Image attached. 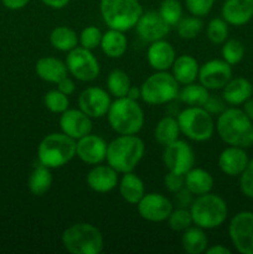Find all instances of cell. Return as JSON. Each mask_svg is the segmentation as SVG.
<instances>
[{
	"label": "cell",
	"instance_id": "obj_31",
	"mask_svg": "<svg viewBox=\"0 0 253 254\" xmlns=\"http://www.w3.org/2000/svg\"><path fill=\"white\" fill-rule=\"evenodd\" d=\"M180 127H179L178 119L171 116H166L159 121L156 124L155 130H154V136L156 141L161 145L166 146L173 141L178 140L179 134H180Z\"/></svg>",
	"mask_w": 253,
	"mask_h": 254
},
{
	"label": "cell",
	"instance_id": "obj_39",
	"mask_svg": "<svg viewBox=\"0 0 253 254\" xmlns=\"http://www.w3.org/2000/svg\"><path fill=\"white\" fill-rule=\"evenodd\" d=\"M206 35L212 44L222 45L228 37V24L221 17H215L208 22Z\"/></svg>",
	"mask_w": 253,
	"mask_h": 254
},
{
	"label": "cell",
	"instance_id": "obj_12",
	"mask_svg": "<svg viewBox=\"0 0 253 254\" xmlns=\"http://www.w3.org/2000/svg\"><path fill=\"white\" fill-rule=\"evenodd\" d=\"M163 160L169 171L185 175L195 165V151L188 141L178 139L165 146Z\"/></svg>",
	"mask_w": 253,
	"mask_h": 254
},
{
	"label": "cell",
	"instance_id": "obj_51",
	"mask_svg": "<svg viewBox=\"0 0 253 254\" xmlns=\"http://www.w3.org/2000/svg\"><path fill=\"white\" fill-rule=\"evenodd\" d=\"M242 106H243V112H245V113L247 114L248 118L253 122V97H251L248 101H246Z\"/></svg>",
	"mask_w": 253,
	"mask_h": 254
},
{
	"label": "cell",
	"instance_id": "obj_2",
	"mask_svg": "<svg viewBox=\"0 0 253 254\" xmlns=\"http://www.w3.org/2000/svg\"><path fill=\"white\" fill-rule=\"evenodd\" d=\"M145 153V145L136 134L119 135L107 146L106 160L118 174L130 173L138 166Z\"/></svg>",
	"mask_w": 253,
	"mask_h": 254
},
{
	"label": "cell",
	"instance_id": "obj_45",
	"mask_svg": "<svg viewBox=\"0 0 253 254\" xmlns=\"http://www.w3.org/2000/svg\"><path fill=\"white\" fill-rule=\"evenodd\" d=\"M203 108L210 114H221L226 109V102L223 98L210 94L206 103L203 104Z\"/></svg>",
	"mask_w": 253,
	"mask_h": 254
},
{
	"label": "cell",
	"instance_id": "obj_26",
	"mask_svg": "<svg viewBox=\"0 0 253 254\" xmlns=\"http://www.w3.org/2000/svg\"><path fill=\"white\" fill-rule=\"evenodd\" d=\"M119 193L124 201L130 205H136L145 195L143 180L133 171L123 174V178L119 181Z\"/></svg>",
	"mask_w": 253,
	"mask_h": 254
},
{
	"label": "cell",
	"instance_id": "obj_24",
	"mask_svg": "<svg viewBox=\"0 0 253 254\" xmlns=\"http://www.w3.org/2000/svg\"><path fill=\"white\" fill-rule=\"evenodd\" d=\"M36 73L42 81L50 82V83H59L62 78L67 76V66L64 62L56 57L45 56L37 60Z\"/></svg>",
	"mask_w": 253,
	"mask_h": 254
},
{
	"label": "cell",
	"instance_id": "obj_29",
	"mask_svg": "<svg viewBox=\"0 0 253 254\" xmlns=\"http://www.w3.org/2000/svg\"><path fill=\"white\" fill-rule=\"evenodd\" d=\"M181 246L184 251L189 254H201L205 253L208 247V240L203 228L198 226H190L188 230L183 232L181 237Z\"/></svg>",
	"mask_w": 253,
	"mask_h": 254
},
{
	"label": "cell",
	"instance_id": "obj_3",
	"mask_svg": "<svg viewBox=\"0 0 253 254\" xmlns=\"http://www.w3.org/2000/svg\"><path fill=\"white\" fill-rule=\"evenodd\" d=\"M107 118L109 126L119 135L138 134L144 126V112L140 104L128 97L112 102Z\"/></svg>",
	"mask_w": 253,
	"mask_h": 254
},
{
	"label": "cell",
	"instance_id": "obj_43",
	"mask_svg": "<svg viewBox=\"0 0 253 254\" xmlns=\"http://www.w3.org/2000/svg\"><path fill=\"white\" fill-rule=\"evenodd\" d=\"M240 189L246 197L253 200V159L248 161L246 169L240 175Z\"/></svg>",
	"mask_w": 253,
	"mask_h": 254
},
{
	"label": "cell",
	"instance_id": "obj_32",
	"mask_svg": "<svg viewBox=\"0 0 253 254\" xmlns=\"http://www.w3.org/2000/svg\"><path fill=\"white\" fill-rule=\"evenodd\" d=\"M50 42L54 49L62 52H68L78 45V35L71 27L57 26L50 34Z\"/></svg>",
	"mask_w": 253,
	"mask_h": 254
},
{
	"label": "cell",
	"instance_id": "obj_20",
	"mask_svg": "<svg viewBox=\"0 0 253 254\" xmlns=\"http://www.w3.org/2000/svg\"><path fill=\"white\" fill-rule=\"evenodd\" d=\"M221 14L228 25H246L253 17V0H226L221 9Z\"/></svg>",
	"mask_w": 253,
	"mask_h": 254
},
{
	"label": "cell",
	"instance_id": "obj_21",
	"mask_svg": "<svg viewBox=\"0 0 253 254\" xmlns=\"http://www.w3.org/2000/svg\"><path fill=\"white\" fill-rule=\"evenodd\" d=\"M250 158L243 148L230 145L218 156V168L228 176H240L247 166Z\"/></svg>",
	"mask_w": 253,
	"mask_h": 254
},
{
	"label": "cell",
	"instance_id": "obj_44",
	"mask_svg": "<svg viewBox=\"0 0 253 254\" xmlns=\"http://www.w3.org/2000/svg\"><path fill=\"white\" fill-rule=\"evenodd\" d=\"M164 184H165V188L170 192L175 193L183 188H185V175L169 171L165 175V178H164Z\"/></svg>",
	"mask_w": 253,
	"mask_h": 254
},
{
	"label": "cell",
	"instance_id": "obj_38",
	"mask_svg": "<svg viewBox=\"0 0 253 254\" xmlns=\"http://www.w3.org/2000/svg\"><path fill=\"white\" fill-rule=\"evenodd\" d=\"M166 221H168L169 227L175 232H184L193 223L190 208L183 207H178L176 210L171 211L170 216Z\"/></svg>",
	"mask_w": 253,
	"mask_h": 254
},
{
	"label": "cell",
	"instance_id": "obj_5",
	"mask_svg": "<svg viewBox=\"0 0 253 254\" xmlns=\"http://www.w3.org/2000/svg\"><path fill=\"white\" fill-rule=\"evenodd\" d=\"M193 225L203 230H213L225 223L228 215L227 203L216 193H203L196 196L190 206Z\"/></svg>",
	"mask_w": 253,
	"mask_h": 254
},
{
	"label": "cell",
	"instance_id": "obj_15",
	"mask_svg": "<svg viewBox=\"0 0 253 254\" xmlns=\"http://www.w3.org/2000/svg\"><path fill=\"white\" fill-rule=\"evenodd\" d=\"M111 104L109 93L101 87H88L82 91L78 97L79 109L91 118H102L107 116Z\"/></svg>",
	"mask_w": 253,
	"mask_h": 254
},
{
	"label": "cell",
	"instance_id": "obj_9",
	"mask_svg": "<svg viewBox=\"0 0 253 254\" xmlns=\"http://www.w3.org/2000/svg\"><path fill=\"white\" fill-rule=\"evenodd\" d=\"M141 99L151 106L170 103L178 99L179 83L175 77L166 71H158L144 81L140 87Z\"/></svg>",
	"mask_w": 253,
	"mask_h": 254
},
{
	"label": "cell",
	"instance_id": "obj_6",
	"mask_svg": "<svg viewBox=\"0 0 253 254\" xmlns=\"http://www.w3.org/2000/svg\"><path fill=\"white\" fill-rule=\"evenodd\" d=\"M99 9L109 29L123 32L135 27L143 14L139 0H101Z\"/></svg>",
	"mask_w": 253,
	"mask_h": 254
},
{
	"label": "cell",
	"instance_id": "obj_18",
	"mask_svg": "<svg viewBox=\"0 0 253 254\" xmlns=\"http://www.w3.org/2000/svg\"><path fill=\"white\" fill-rule=\"evenodd\" d=\"M108 144L103 138L94 134H87L76 143V155L79 160L89 165H97L106 160Z\"/></svg>",
	"mask_w": 253,
	"mask_h": 254
},
{
	"label": "cell",
	"instance_id": "obj_8",
	"mask_svg": "<svg viewBox=\"0 0 253 254\" xmlns=\"http://www.w3.org/2000/svg\"><path fill=\"white\" fill-rule=\"evenodd\" d=\"M180 131L193 141H206L212 138L216 124L212 114L203 107H188L176 117Z\"/></svg>",
	"mask_w": 253,
	"mask_h": 254
},
{
	"label": "cell",
	"instance_id": "obj_1",
	"mask_svg": "<svg viewBox=\"0 0 253 254\" xmlns=\"http://www.w3.org/2000/svg\"><path fill=\"white\" fill-rule=\"evenodd\" d=\"M218 136L226 144L247 149L253 145V122L243 109L232 107L218 114L216 122Z\"/></svg>",
	"mask_w": 253,
	"mask_h": 254
},
{
	"label": "cell",
	"instance_id": "obj_17",
	"mask_svg": "<svg viewBox=\"0 0 253 254\" xmlns=\"http://www.w3.org/2000/svg\"><path fill=\"white\" fill-rule=\"evenodd\" d=\"M60 128L62 133L71 136L74 140L83 138L92 131L91 117L87 116L81 109H67L60 117Z\"/></svg>",
	"mask_w": 253,
	"mask_h": 254
},
{
	"label": "cell",
	"instance_id": "obj_30",
	"mask_svg": "<svg viewBox=\"0 0 253 254\" xmlns=\"http://www.w3.org/2000/svg\"><path fill=\"white\" fill-rule=\"evenodd\" d=\"M27 186L32 195L42 196L51 189L52 186V174L51 169L47 166L37 165L30 174L29 180H27Z\"/></svg>",
	"mask_w": 253,
	"mask_h": 254
},
{
	"label": "cell",
	"instance_id": "obj_19",
	"mask_svg": "<svg viewBox=\"0 0 253 254\" xmlns=\"http://www.w3.org/2000/svg\"><path fill=\"white\" fill-rule=\"evenodd\" d=\"M87 185L96 192H109L118 185V171L114 170L111 165L97 164L87 174Z\"/></svg>",
	"mask_w": 253,
	"mask_h": 254
},
{
	"label": "cell",
	"instance_id": "obj_48",
	"mask_svg": "<svg viewBox=\"0 0 253 254\" xmlns=\"http://www.w3.org/2000/svg\"><path fill=\"white\" fill-rule=\"evenodd\" d=\"M2 5L10 10H20L26 6L30 0H1Z\"/></svg>",
	"mask_w": 253,
	"mask_h": 254
},
{
	"label": "cell",
	"instance_id": "obj_27",
	"mask_svg": "<svg viewBox=\"0 0 253 254\" xmlns=\"http://www.w3.org/2000/svg\"><path fill=\"white\" fill-rule=\"evenodd\" d=\"M102 51L111 59H119L123 56L128 49V41L123 31L109 29L102 35Z\"/></svg>",
	"mask_w": 253,
	"mask_h": 254
},
{
	"label": "cell",
	"instance_id": "obj_25",
	"mask_svg": "<svg viewBox=\"0 0 253 254\" xmlns=\"http://www.w3.org/2000/svg\"><path fill=\"white\" fill-rule=\"evenodd\" d=\"M173 76L180 84H189L196 81L198 77V66L196 59H193L190 55H183V56L176 57L173 66Z\"/></svg>",
	"mask_w": 253,
	"mask_h": 254
},
{
	"label": "cell",
	"instance_id": "obj_23",
	"mask_svg": "<svg viewBox=\"0 0 253 254\" xmlns=\"http://www.w3.org/2000/svg\"><path fill=\"white\" fill-rule=\"evenodd\" d=\"M253 96V84L245 77L231 78L222 88V98L233 107L242 106Z\"/></svg>",
	"mask_w": 253,
	"mask_h": 254
},
{
	"label": "cell",
	"instance_id": "obj_52",
	"mask_svg": "<svg viewBox=\"0 0 253 254\" xmlns=\"http://www.w3.org/2000/svg\"><path fill=\"white\" fill-rule=\"evenodd\" d=\"M126 97L130 99H134V101H138L139 98H141V91L140 88H136V87L130 86L128 93H126Z\"/></svg>",
	"mask_w": 253,
	"mask_h": 254
},
{
	"label": "cell",
	"instance_id": "obj_40",
	"mask_svg": "<svg viewBox=\"0 0 253 254\" xmlns=\"http://www.w3.org/2000/svg\"><path fill=\"white\" fill-rule=\"evenodd\" d=\"M45 107L49 109L52 113H63L64 111L68 109L69 101L68 96L63 94L62 92H60L59 89H55V91H50L45 94L44 98Z\"/></svg>",
	"mask_w": 253,
	"mask_h": 254
},
{
	"label": "cell",
	"instance_id": "obj_47",
	"mask_svg": "<svg viewBox=\"0 0 253 254\" xmlns=\"http://www.w3.org/2000/svg\"><path fill=\"white\" fill-rule=\"evenodd\" d=\"M57 89H59L60 92H62L63 94H66V96H69V94L73 93L74 89H76V84H74V82L72 81L69 77L66 76L57 83Z\"/></svg>",
	"mask_w": 253,
	"mask_h": 254
},
{
	"label": "cell",
	"instance_id": "obj_10",
	"mask_svg": "<svg viewBox=\"0 0 253 254\" xmlns=\"http://www.w3.org/2000/svg\"><path fill=\"white\" fill-rule=\"evenodd\" d=\"M67 71L82 82H92L99 76L101 67L98 60L96 59L91 50H87L82 46L74 47L68 51L64 61Z\"/></svg>",
	"mask_w": 253,
	"mask_h": 254
},
{
	"label": "cell",
	"instance_id": "obj_16",
	"mask_svg": "<svg viewBox=\"0 0 253 254\" xmlns=\"http://www.w3.org/2000/svg\"><path fill=\"white\" fill-rule=\"evenodd\" d=\"M139 37L146 42H154L163 40L170 32L171 27L158 11L143 12L135 25Z\"/></svg>",
	"mask_w": 253,
	"mask_h": 254
},
{
	"label": "cell",
	"instance_id": "obj_36",
	"mask_svg": "<svg viewBox=\"0 0 253 254\" xmlns=\"http://www.w3.org/2000/svg\"><path fill=\"white\" fill-rule=\"evenodd\" d=\"M158 12L169 26L174 27L183 17V6L179 0H163L160 2Z\"/></svg>",
	"mask_w": 253,
	"mask_h": 254
},
{
	"label": "cell",
	"instance_id": "obj_11",
	"mask_svg": "<svg viewBox=\"0 0 253 254\" xmlns=\"http://www.w3.org/2000/svg\"><path fill=\"white\" fill-rule=\"evenodd\" d=\"M228 235L237 252L253 254V212L236 213L228 226Z\"/></svg>",
	"mask_w": 253,
	"mask_h": 254
},
{
	"label": "cell",
	"instance_id": "obj_33",
	"mask_svg": "<svg viewBox=\"0 0 253 254\" xmlns=\"http://www.w3.org/2000/svg\"><path fill=\"white\" fill-rule=\"evenodd\" d=\"M208 97H210L208 89L201 83H195V82L185 84L178 94V99L188 104L189 107H203Z\"/></svg>",
	"mask_w": 253,
	"mask_h": 254
},
{
	"label": "cell",
	"instance_id": "obj_28",
	"mask_svg": "<svg viewBox=\"0 0 253 254\" xmlns=\"http://www.w3.org/2000/svg\"><path fill=\"white\" fill-rule=\"evenodd\" d=\"M185 188L196 196L211 192L213 188L212 175L203 169L192 168L185 174Z\"/></svg>",
	"mask_w": 253,
	"mask_h": 254
},
{
	"label": "cell",
	"instance_id": "obj_41",
	"mask_svg": "<svg viewBox=\"0 0 253 254\" xmlns=\"http://www.w3.org/2000/svg\"><path fill=\"white\" fill-rule=\"evenodd\" d=\"M102 32L101 30L97 29L96 26H87L82 30L78 36V44L87 50H94L101 46L102 41Z\"/></svg>",
	"mask_w": 253,
	"mask_h": 254
},
{
	"label": "cell",
	"instance_id": "obj_7",
	"mask_svg": "<svg viewBox=\"0 0 253 254\" xmlns=\"http://www.w3.org/2000/svg\"><path fill=\"white\" fill-rule=\"evenodd\" d=\"M77 140L64 133H52L45 136L37 148L40 164L50 169L66 165L76 156Z\"/></svg>",
	"mask_w": 253,
	"mask_h": 254
},
{
	"label": "cell",
	"instance_id": "obj_13",
	"mask_svg": "<svg viewBox=\"0 0 253 254\" xmlns=\"http://www.w3.org/2000/svg\"><path fill=\"white\" fill-rule=\"evenodd\" d=\"M197 78L207 89H222L232 78V66L225 60H210L200 67Z\"/></svg>",
	"mask_w": 253,
	"mask_h": 254
},
{
	"label": "cell",
	"instance_id": "obj_46",
	"mask_svg": "<svg viewBox=\"0 0 253 254\" xmlns=\"http://www.w3.org/2000/svg\"><path fill=\"white\" fill-rule=\"evenodd\" d=\"M175 197H174V202L178 207L183 208H190L191 203H192V193L188 190L186 188H183L181 190H179L178 192L174 193Z\"/></svg>",
	"mask_w": 253,
	"mask_h": 254
},
{
	"label": "cell",
	"instance_id": "obj_49",
	"mask_svg": "<svg viewBox=\"0 0 253 254\" xmlns=\"http://www.w3.org/2000/svg\"><path fill=\"white\" fill-rule=\"evenodd\" d=\"M40 1H42L45 5L52 7V9H62V7L67 6L69 0H40Z\"/></svg>",
	"mask_w": 253,
	"mask_h": 254
},
{
	"label": "cell",
	"instance_id": "obj_42",
	"mask_svg": "<svg viewBox=\"0 0 253 254\" xmlns=\"http://www.w3.org/2000/svg\"><path fill=\"white\" fill-rule=\"evenodd\" d=\"M215 0H185L186 9L191 15L197 17H203L210 14Z\"/></svg>",
	"mask_w": 253,
	"mask_h": 254
},
{
	"label": "cell",
	"instance_id": "obj_35",
	"mask_svg": "<svg viewBox=\"0 0 253 254\" xmlns=\"http://www.w3.org/2000/svg\"><path fill=\"white\" fill-rule=\"evenodd\" d=\"M176 31L181 39L185 40H192L200 35L202 31L203 22L201 17L197 16H189V17H181L180 21L176 25Z\"/></svg>",
	"mask_w": 253,
	"mask_h": 254
},
{
	"label": "cell",
	"instance_id": "obj_50",
	"mask_svg": "<svg viewBox=\"0 0 253 254\" xmlns=\"http://www.w3.org/2000/svg\"><path fill=\"white\" fill-rule=\"evenodd\" d=\"M207 254H231V251L222 245H216L212 247H207L206 252Z\"/></svg>",
	"mask_w": 253,
	"mask_h": 254
},
{
	"label": "cell",
	"instance_id": "obj_34",
	"mask_svg": "<svg viewBox=\"0 0 253 254\" xmlns=\"http://www.w3.org/2000/svg\"><path fill=\"white\" fill-rule=\"evenodd\" d=\"M130 86V78L122 69H114L107 77V88H108L109 94L114 96L116 98L126 97Z\"/></svg>",
	"mask_w": 253,
	"mask_h": 254
},
{
	"label": "cell",
	"instance_id": "obj_14",
	"mask_svg": "<svg viewBox=\"0 0 253 254\" xmlns=\"http://www.w3.org/2000/svg\"><path fill=\"white\" fill-rule=\"evenodd\" d=\"M141 218L149 222H163L173 211V202L161 193H145L136 203Z\"/></svg>",
	"mask_w": 253,
	"mask_h": 254
},
{
	"label": "cell",
	"instance_id": "obj_37",
	"mask_svg": "<svg viewBox=\"0 0 253 254\" xmlns=\"http://www.w3.org/2000/svg\"><path fill=\"white\" fill-rule=\"evenodd\" d=\"M221 54H222V60H225L231 66H235L242 61L245 56V46L240 40H226L222 44Z\"/></svg>",
	"mask_w": 253,
	"mask_h": 254
},
{
	"label": "cell",
	"instance_id": "obj_22",
	"mask_svg": "<svg viewBox=\"0 0 253 254\" xmlns=\"http://www.w3.org/2000/svg\"><path fill=\"white\" fill-rule=\"evenodd\" d=\"M146 57L151 68L156 71H168L175 61L176 54L170 42L163 39L151 42L146 52Z\"/></svg>",
	"mask_w": 253,
	"mask_h": 254
},
{
	"label": "cell",
	"instance_id": "obj_4",
	"mask_svg": "<svg viewBox=\"0 0 253 254\" xmlns=\"http://www.w3.org/2000/svg\"><path fill=\"white\" fill-rule=\"evenodd\" d=\"M62 245L71 254H99L103 251L104 241L96 226L79 222L63 231Z\"/></svg>",
	"mask_w": 253,
	"mask_h": 254
}]
</instances>
